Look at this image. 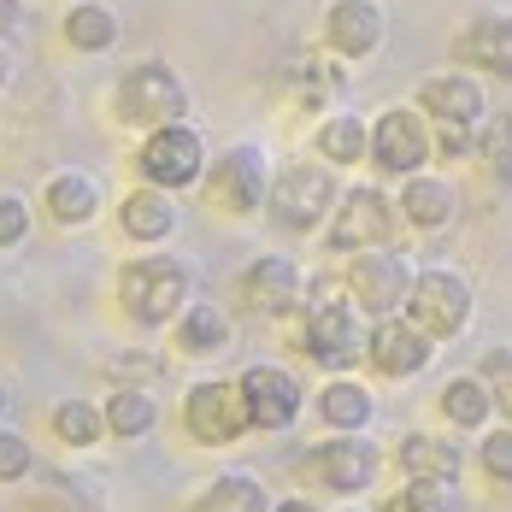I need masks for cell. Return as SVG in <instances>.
Here are the masks:
<instances>
[{"label":"cell","mask_w":512,"mask_h":512,"mask_svg":"<svg viewBox=\"0 0 512 512\" xmlns=\"http://www.w3.org/2000/svg\"><path fill=\"white\" fill-rule=\"evenodd\" d=\"M401 212H407L418 230H442V224L454 218V189H448L442 177H407V189H401Z\"/></svg>","instance_id":"cell-19"},{"label":"cell","mask_w":512,"mask_h":512,"mask_svg":"<svg viewBox=\"0 0 512 512\" xmlns=\"http://www.w3.org/2000/svg\"><path fill=\"white\" fill-rule=\"evenodd\" d=\"M106 430L124 436V442L148 436V430H154V401H148V395H118V401L106 407Z\"/></svg>","instance_id":"cell-29"},{"label":"cell","mask_w":512,"mask_h":512,"mask_svg":"<svg viewBox=\"0 0 512 512\" xmlns=\"http://www.w3.org/2000/svg\"><path fill=\"white\" fill-rule=\"evenodd\" d=\"M218 201L230 206V212H259V206L271 201V189H265V159L254 148H236V154L218 159Z\"/></svg>","instance_id":"cell-14"},{"label":"cell","mask_w":512,"mask_h":512,"mask_svg":"<svg viewBox=\"0 0 512 512\" xmlns=\"http://www.w3.org/2000/svg\"><path fill=\"white\" fill-rule=\"evenodd\" d=\"M136 165H142V177L154 189H189V183H201V171H206V148L189 124H165V130H154L142 142Z\"/></svg>","instance_id":"cell-3"},{"label":"cell","mask_w":512,"mask_h":512,"mask_svg":"<svg viewBox=\"0 0 512 512\" xmlns=\"http://www.w3.org/2000/svg\"><path fill=\"white\" fill-rule=\"evenodd\" d=\"M312 465H318V477H324L330 489H365V483L377 477V454H371L365 442H354V436H342V442H324Z\"/></svg>","instance_id":"cell-18"},{"label":"cell","mask_w":512,"mask_h":512,"mask_svg":"<svg viewBox=\"0 0 512 512\" xmlns=\"http://www.w3.org/2000/svg\"><path fill=\"white\" fill-rule=\"evenodd\" d=\"M389 512H407V507H401V501H389Z\"/></svg>","instance_id":"cell-41"},{"label":"cell","mask_w":512,"mask_h":512,"mask_svg":"<svg viewBox=\"0 0 512 512\" xmlns=\"http://www.w3.org/2000/svg\"><path fill=\"white\" fill-rule=\"evenodd\" d=\"M307 348L324 365H354L359 348H365V330H359V318L348 307H336V301L318 295V307L307 312Z\"/></svg>","instance_id":"cell-10"},{"label":"cell","mask_w":512,"mask_h":512,"mask_svg":"<svg viewBox=\"0 0 512 512\" xmlns=\"http://www.w3.org/2000/svg\"><path fill=\"white\" fill-rule=\"evenodd\" d=\"M465 148H471V124H442V154L460 159Z\"/></svg>","instance_id":"cell-37"},{"label":"cell","mask_w":512,"mask_h":512,"mask_svg":"<svg viewBox=\"0 0 512 512\" xmlns=\"http://www.w3.org/2000/svg\"><path fill=\"white\" fill-rule=\"evenodd\" d=\"M318 148H324V159H336V165H354V159L371 148V136H365V124H359V118H324Z\"/></svg>","instance_id":"cell-27"},{"label":"cell","mask_w":512,"mask_h":512,"mask_svg":"<svg viewBox=\"0 0 512 512\" xmlns=\"http://www.w3.org/2000/svg\"><path fill=\"white\" fill-rule=\"evenodd\" d=\"M483 465H489V477L512 483V430H495V436L483 442Z\"/></svg>","instance_id":"cell-36"},{"label":"cell","mask_w":512,"mask_h":512,"mask_svg":"<svg viewBox=\"0 0 512 512\" xmlns=\"http://www.w3.org/2000/svg\"><path fill=\"white\" fill-rule=\"evenodd\" d=\"M189 283H195V277H189L183 259H136V265H124L118 295H124V307L136 312L142 324H165L171 312L183 307Z\"/></svg>","instance_id":"cell-2"},{"label":"cell","mask_w":512,"mask_h":512,"mask_svg":"<svg viewBox=\"0 0 512 512\" xmlns=\"http://www.w3.org/2000/svg\"><path fill=\"white\" fill-rule=\"evenodd\" d=\"M389 212H395V206L383 201L377 189H354V195L342 201V218L330 224V248H336V254H365V248L389 242V230H395Z\"/></svg>","instance_id":"cell-7"},{"label":"cell","mask_w":512,"mask_h":512,"mask_svg":"<svg viewBox=\"0 0 512 512\" xmlns=\"http://www.w3.org/2000/svg\"><path fill=\"white\" fill-rule=\"evenodd\" d=\"M277 512H312V507H307V501H283Z\"/></svg>","instance_id":"cell-39"},{"label":"cell","mask_w":512,"mask_h":512,"mask_svg":"<svg viewBox=\"0 0 512 512\" xmlns=\"http://www.w3.org/2000/svg\"><path fill=\"white\" fill-rule=\"evenodd\" d=\"M454 53H460L465 65L489 71V77H512V18H477L454 42Z\"/></svg>","instance_id":"cell-16"},{"label":"cell","mask_w":512,"mask_h":512,"mask_svg":"<svg viewBox=\"0 0 512 512\" xmlns=\"http://www.w3.org/2000/svg\"><path fill=\"white\" fill-rule=\"evenodd\" d=\"M407 318L424 336H460L471 324V289L448 271H424L418 283H407Z\"/></svg>","instance_id":"cell-4"},{"label":"cell","mask_w":512,"mask_h":512,"mask_svg":"<svg viewBox=\"0 0 512 512\" xmlns=\"http://www.w3.org/2000/svg\"><path fill=\"white\" fill-rule=\"evenodd\" d=\"M483 383H489L495 407L512 418V354H489V359H483Z\"/></svg>","instance_id":"cell-33"},{"label":"cell","mask_w":512,"mask_h":512,"mask_svg":"<svg viewBox=\"0 0 512 512\" xmlns=\"http://www.w3.org/2000/svg\"><path fill=\"white\" fill-rule=\"evenodd\" d=\"M65 36H71V48L83 53H106L112 42H118V18L106 12V6H71V18H65Z\"/></svg>","instance_id":"cell-24"},{"label":"cell","mask_w":512,"mask_h":512,"mask_svg":"<svg viewBox=\"0 0 512 512\" xmlns=\"http://www.w3.org/2000/svg\"><path fill=\"white\" fill-rule=\"evenodd\" d=\"M401 465H407L412 477H442V483L460 477V454L448 442H436V436H407L401 442Z\"/></svg>","instance_id":"cell-23"},{"label":"cell","mask_w":512,"mask_h":512,"mask_svg":"<svg viewBox=\"0 0 512 512\" xmlns=\"http://www.w3.org/2000/svg\"><path fill=\"white\" fill-rule=\"evenodd\" d=\"M18 24V0H0V30H12Z\"/></svg>","instance_id":"cell-38"},{"label":"cell","mask_w":512,"mask_h":512,"mask_svg":"<svg viewBox=\"0 0 512 512\" xmlns=\"http://www.w3.org/2000/svg\"><path fill=\"white\" fill-rule=\"evenodd\" d=\"M324 36H330V48L348 53V59L371 53L383 42V6L377 0H336L324 12Z\"/></svg>","instance_id":"cell-13"},{"label":"cell","mask_w":512,"mask_h":512,"mask_svg":"<svg viewBox=\"0 0 512 512\" xmlns=\"http://www.w3.org/2000/svg\"><path fill=\"white\" fill-rule=\"evenodd\" d=\"M318 412H324L336 430H359V424L371 418V395H365L359 383H330L324 401H318Z\"/></svg>","instance_id":"cell-26"},{"label":"cell","mask_w":512,"mask_h":512,"mask_svg":"<svg viewBox=\"0 0 512 512\" xmlns=\"http://www.w3.org/2000/svg\"><path fill=\"white\" fill-rule=\"evenodd\" d=\"M183 418H189V430H195L201 442H212V448L236 442V436L254 424V418H248V401H242V383H236V389H230V383H201V389H189Z\"/></svg>","instance_id":"cell-6"},{"label":"cell","mask_w":512,"mask_h":512,"mask_svg":"<svg viewBox=\"0 0 512 512\" xmlns=\"http://www.w3.org/2000/svg\"><path fill=\"white\" fill-rule=\"evenodd\" d=\"M24 230H30V206L18 201V195H0V248L24 242Z\"/></svg>","instance_id":"cell-34"},{"label":"cell","mask_w":512,"mask_h":512,"mask_svg":"<svg viewBox=\"0 0 512 512\" xmlns=\"http://www.w3.org/2000/svg\"><path fill=\"white\" fill-rule=\"evenodd\" d=\"M53 430H59V442H71V448H95L106 430V418L89 401H65V407L53 412Z\"/></svg>","instance_id":"cell-28"},{"label":"cell","mask_w":512,"mask_h":512,"mask_svg":"<svg viewBox=\"0 0 512 512\" xmlns=\"http://www.w3.org/2000/svg\"><path fill=\"white\" fill-rule=\"evenodd\" d=\"M183 112H189V89H183V77L171 65L148 59V65H130L118 77V118L124 124L165 130V124H183Z\"/></svg>","instance_id":"cell-1"},{"label":"cell","mask_w":512,"mask_h":512,"mask_svg":"<svg viewBox=\"0 0 512 512\" xmlns=\"http://www.w3.org/2000/svg\"><path fill=\"white\" fill-rule=\"evenodd\" d=\"M0 412H6V389H0Z\"/></svg>","instance_id":"cell-42"},{"label":"cell","mask_w":512,"mask_h":512,"mask_svg":"<svg viewBox=\"0 0 512 512\" xmlns=\"http://www.w3.org/2000/svg\"><path fill=\"white\" fill-rule=\"evenodd\" d=\"M171 224H177V212H171V201H165V189H142V195L124 201V230H130L136 242L171 236Z\"/></svg>","instance_id":"cell-21"},{"label":"cell","mask_w":512,"mask_h":512,"mask_svg":"<svg viewBox=\"0 0 512 512\" xmlns=\"http://www.w3.org/2000/svg\"><path fill=\"white\" fill-rule=\"evenodd\" d=\"M242 401H248V418L259 430H289L295 412H301V383L277 365H254L242 377Z\"/></svg>","instance_id":"cell-8"},{"label":"cell","mask_w":512,"mask_h":512,"mask_svg":"<svg viewBox=\"0 0 512 512\" xmlns=\"http://www.w3.org/2000/svg\"><path fill=\"white\" fill-rule=\"evenodd\" d=\"M242 301L254 312H289L301 301V271H295V259H259L254 271L242 277Z\"/></svg>","instance_id":"cell-15"},{"label":"cell","mask_w":512,"mask_h":512,"mask_svg":"<svg viewBox=\"0 0 512 512\" xmlns=\"http://www.w3.org/2000/svg\"><path fill=\"white\" fill-rule=\"evenodd\" d=\"M0 89H6V53H0Z\"/></svg>","instance_id":"cell-40"},{"label":"cell","mask_w":512,"mask_h":512,"mask_svg":"<svg viewBox=\"0 0 512 512\" xmlns=\"http://www.w3.org/2000/svg\"><path fill=\"white\" fill-rule=\"evenodd\" d=\"M365 348L377 359V371H389V377H412V371L430 365V336H424L412 318H383V324L365 336Z\"/></svg>","instance_id":"cell-11"},{"label":"cell","mask_w":512,"mask_h":512,"mask_svg":"<svg viewBox=\"0 0 512 512\" xmlns=\"http://www.w3.org/2000/svg\"><path fill=\"white\" fill-rule=\"evenodd\" d=\"M371 159H377L383 171H424V159H430V136H424L418 112H407V106L383 112L377 130H371Z\"/></svg>","instance_id":"cell-9"},{"label":"cell","mask_w":512,"mask_h":512,"mask_svg":"<svg viewBox=\"0 0 512 512\" xmlns=\"http://www.w3.org/2000/svg\"><path fill=\"white\" fill-rule=\"evenodd\" d=\"M489 407H495V395H489L483 377H454V383L442 389V412H448L454 424H465V430H477V424L489 418Z\"/></svg>","instance_id":"cell-25"},{"label":"cell","mask_w":512,"mask_h":512,"mask_svg":"<svg viewBox=\"0 0 512 512\" xmlns=\"http://www.w3.org/2000/svg\"><path fill=\"white\" fill-rule=\"evenodd\" d=\"M330 206H336V177L318 165H289L271 189V212L289 230H312L318 218H330Z\"/></svg>","instance_id":"cell-5"},{"label":"cell","mask_w":512,"mask_h":512,"mask_svg":"<svg viewBox=\"0 0 512 512\" xmlns=\"http://www.w3.org/2000/svg\"><path fill=\"white\" fill-rule=\"evenodd\" d=\"M24 471H30V442L12 436V430H0V477L12 483V477H24Z\"/></svg>","instance_id":"cell-35"},{"label":"cell","mask_w":512,"mask_h":512,"mask_svg":"<svg viewBox=\"0 0 512 512\" xmlns=\"http://www.w3.org/2000/svg\"><path fill=\"white\" fill-rule=\"evenodd\" d=\"M483 165H489L501 183H512V112L483 130Z\"/></svg>","instance_id":"cell-32"},{"label":"cell","mask_w":512,"mask_h":512,"mask_svg":"<svg viewBox=\"0 0 512 512\" xmlns=\"http://www.w3.org/2000/svg\"><path fill=\"white\" fill-rule=\"evenodd\" d=\"M195 512H271V507H265V489H259L254 477L230 471V477H218L201 501H195Z\"/></svg>","instance_id":"cell-22"},{"label":"cell","mask_w":512,"mask_h":512,"mask_svg":"<svg viewBox=\"0 0 512 512\" xmlns=\"http://www.w3.org/2000/svg\"><path fill=\"white\" fill-rule=\"evenodd\" d=\"M95 206H101V189L83 171H65L48 183V212L59 224H83V218H95Z\"/></svg>","instance_id":"cell-20"},{"label":"cell","mask_w":512,"mask_h":512,"mask_svg":"<svg viewBox=\"0 0 512 512\" xmlns=\"http://www.w3.org/2000/svg\"><path fill=\"white\" fill-rule=\"evenodd\" d=\"M424 112L436 124H477L483 118V89L477 77H430L424 83Z\"/></svg>","instance_id":"cell-17"},{"label":"cell","mask_w":512,"mask_h":512,"mask_svg":"<svg viewBox=\"0 0 512 512\" xmlns=\"http://www.w3.org/2000/svg\"><path fill=\"white\" fill-rule=\"evenodd\" d=\"M230 336V318L218 307H195V312H183V348L189 354H206V348H218Z\"/></svg>","instance_id":"cell-30"},{"label":"cell","mask_w":512,"mask_h":512,"mask_svg":"<svg viewBox=\"0 0 512 512\" xmlns=\"http://www.w3.org/2000/svg\"><path fill=\"white\" fill-rule=\"evenodd\" d=\"M348 289L365 312H395V301H407V271L395 254H365L348 265Z\"/></svg>","instance_id":"cell-12"},{"label":"cell","mask_w":512,"mask_h":512,"mask_svg":"<svg viewBox=\"0 0 512 512\" xmlns=\"http://www.w3.org/2000/svg\"><path fill=\"white\" fill-rule=\"evenodd\" d=\"M395 501H401L407 512H454V495H448V483H442V477H412Z\"/></svg>","instance_id":"cell-31"}]
</instances>
